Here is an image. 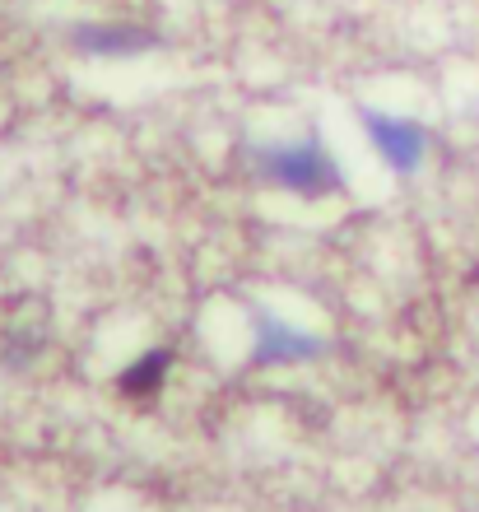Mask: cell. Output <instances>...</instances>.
I'll use <instances>...</instances> for the list:
<instances>
[{"mask_svg":"<svg viewBox=\"0 0 479 512\" xmlns=\"http://www.w3.org/2000/svg\"><path fill=\"white\" fill-rule=\"evenodd\" d=\"M321 350H326V336H317V331H303V326L284 322L275 312L252 317V364H303V359H317Z\"/></svg>","mask_w":479,"mask_h":512,"instance_id":"3957f363","label":"cell"},{"mask_svg":"<svg viewBox=\"0 0 479 512\" xmlns=\"http://www.w3.org/2000/svg\"><path fill=\"white\" fill-rule=\"evenodd\" d=\"M168 368H173V350H145L117 378L121 396H131V401H145V396H154V391L163 387V378H168Z\"/></svg>","mask_w":479,"mask_h":512,"instance_id":"5b68a950","label":"cell"},{"mask_svg":"<svg viewBox=\"0 0 479 512\" xmlns=\"http://www.w3.org/2000/svg\"><path fill=\"white\" fill-rule=\"evenodd\" d=\"M252 163L270 187L289 191V196H303V201H326V196H340V191H345V173L335 168V159L317 145V140L256 145Z\"/></svg>","mask_w":479,"mask_h":512,"instance_id":"6da1fadb","label":"cell"},{"mask_svg":"<svg viewBox=\"0 0 479 512\" xmlns=\"http://www.w3.org/2000/svg\"><path fill=\"white\" fill-rule=\"evenodd\" d=\"M363 131H368V145L377 149V159L391 168V173H419L428 159V126L410 122V117H396V112H363L359 117Z\"/></svg>","mask_w":479,"mask_h":512,"instance_id":"7a4b0ae2","label":"cell"},{"mask_svg":"<svg viewBox=\"0 0 479 512\" xmlns=\"http://www.w3.org/2000/svg\"><path fill=\"white\" fill-rule=\"evenodd\" d=\"M70 42L80 47L84 56H98V61H131V56H145L149 47H159V33L154 28H135V24H80L70 33Z\"/></svg>","mask_w":479,"mask_h":512,"instance_id":"277c9868","label":"cell"}]
</instances>
